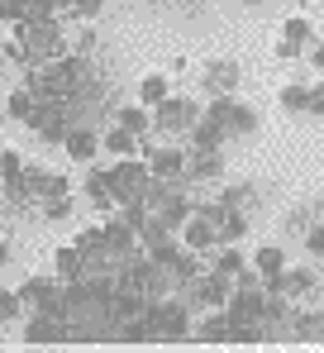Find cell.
Returning <instances> with one entry per match:
<instances>
[{"label": "cell", "mask_w": 324, "mask_h": 353, "mask_svg": "<svg viewBox=\"0 0 324 353\" xmlns=\"http://www.w3.org/2000/svg\"><path fill=\"white\" fill-rule=\"evenodd\" d=\"M14 39L24 43L29 62H53V58H62V53H67V39H62L57 19H43V24L19 19V24H14Z\"/></svg>", "instance_id": "obj_1"}, {"label": "cell", "mask_w": 324, "mask_h": 353, "mask_svg": "<svg viewBox=\"0 0 324 353\" xmlns=\"http://www.w3.org/2000/svg\"><path fill=\"white\" fill-rule=\"evenodd\" d=\"M105 172H110L114 205H119V201H143V191H148V181H153V168H148V163H139L134 153H129V158H119L114 168H105Z\"/></svg>", "instance_id": "obj_2"}, {"label": "cell", "mask_w": 324, "mask_h": 353, "mask_svg": "<svg viewBox=\"0 0 324 353\" xmlns=\"http://www.w3.org/2000/svg\"><path fill=\"white\" fill-rule=\"evenodd\" d=\"M29 129H39L43 143H62L67 129H72V115H67V101H34V115L24 119Z\"/></svg>", "instance_id": "obj_3"}, {"label": "cell", "mask_w": 324, "mask_h": 353, "mask_svg": "<svg viewBox=\"0 0 324 353\" xmlns=\"http://www.w3.org/2000/svg\"><path fill=\"white\" fill-rule=\"evenodd\" d=\"M196 119H201V105L191 96H167L162 105H153V129H167V134H186Z\"/></svg>", "instance_id": "obj_4"}, {"label": "cell", "mask_w": 324, "mask_h": 353, "mask_svg": "<svg viewBox=\"0 0 324 353\" xmlns=\"http://www.w3.org/2000/svg\"><path fill=\"white\" fill-rule=\"evenodd\" d=\"M263 287H267V292H276V296H291V301H301V296L320 292V277H315L310 268H281V272H276V277H267Z\"/></svg>", "instance_id": "obj_5"}, {"label": "cell", "mask_w": 324, "mask_h": 353, "mask_svg": "<svg viewBox=\"0 0 324 353\" xmlns=\"http://www.w3.org/2000/svg\"><path fill=\"white\" fill-rule=\"evenodd\" d=\"M176 239L191 248V253H205V248H219V230H215V220H205L201 210H191L186 215V225L176 230Z\"/></svg>", "instance_id": "obj_6"}, {"label": "cell", "mask_w": 324, "mask_h": 353, "mask_svg": "<svg viewBox=\"0 0 324 353\" xmlns=\"http://www.w3.org/2000/svg\"><path fill=\"white\" fill-rule=\"evenodd\" d=\"M24 344H67V320H57L48 310H34L24 320Z\"/></svg>", "instance_id": "obj_7"}, {"label": "cell", "mask_w": 324, "mask_h": 353, "mask_svg": "<svg viewBox=\"0 0 324 353\" xmlns=\"http://www.w3.org/2000/svg\"><path fill=\"white\" fill-rule=\"evenodd\" d=\"M239 77H243V67L234 58H215V62H205V96H229L234 86H239Z\"/></svg>", "instance_id": "obj_8"}, {"label": "cell", "mask_w": 324, "mask_h": 353, "mask_svg": "<svg viewBox=\"0 0 324 353\" xmlns=\"http://www.w3.org/2000/svg\"><path fill=\"white\" fill-rule=\"evenodd\" d=\"M62 148H67V158H72V163H91V158L101 153V134H96L91 124H72V129H67V139H62Z\"/></svg>", "instance_id": "obj_9"}, {"label": "cell", "mask_w": 324, "mask_h": 353, "mask_svg": "<svg viewBox=\"0 0 324 353\" xmlns=\"http://www.w3.org/2000/svg\"><path fill=\"white\" fill-rule=\"evenodd\" d=\"M286 339H301V344H324V310H296V305H291Z\"/></svg>", "instance_id": "obj_10"}, {"label": "cell", "mask_w": 324, "mask_h": 353, "mask_svg": "<svg viewBox=\"0 0 324 353\" xmlns=\"http://www.w3.org/2000/svg\"><path fill=\"white\" fill-rule=\"evenodd\" d=\"M224 134H229V129H224L219 119H210L205 110H201V119L186 129V139H191V148H196V153H205V148H224Z\"/></svg>", "instance_id": "obj_11"}, {"label": "cell", "mask_w": 324, "mask_h": 353, "mask_svg": "<svg viewBox=\"0 0 324 353\" xmlns=\"http://www.w3.org/2000/svg\"><path fill=\"white\" fill-rule=\"evenodd\" d=\"M29 176V196H39V201H48V196H67L72 191V181L62 172H39V168H24Z\"/></svg>", "instance_id": "obj_12"}, {"label": "cell", "mask_w": 324, "mask_h": 353, "mask_svg": "<svg viewBox=\"0 0 324 353\" xmlns=\"http://www.w3.org/2000/svg\"><path fill=\"white\" fill-rule=\"evenodd\" d=\"M186 176L191 181H215V176H224V148H205V153L186 158Z\"/></svg>", "instance_id": "obj_13"}, {"label": "cell", "mask_w": 324, "mask_h": 353, "mask_svg": "<svg viewBox=\"0 0 324 353\" xmlns=\"http://www.w3.org/2000/svg\"><path fill=\"white\" fill-rule=\"evenodd\" d=\"M153 176H186V148H148Z\"/></svg>", "instance_id": "obj_14"}, {"label": "cell", "mask_w": 324, "mask_h": 353, "mask_svg": "<svg viewBox=\"0 0 324 353\" xmlns=\"http://www.w3.org/2000/svg\"><path fill=\"white\" fill-rule=\"evenodd\" d=\"M86 196H91V205L96 210H114V191H110V172L105 168H91V176H86Z\"/></svg>", "instance_id": "obj_15"}, {"label": "cell", "mask_w": 324, "mask_h": 353, "mask_svg": "<svg viewBox=\"0 0 324 353\" xmlns=\"http://www.w3.org/2000/svg\"><path fill=\"white\" fill-rule=\"evenodd\" d=\"M229 334H234V325H229L224 305H219V310H210V320L196 330V339H201V344H229Z\"/></svg>", "instance_id": "obj_16"}, {"label": "cell", "mask_w": 324, "mask_h": 353, "mask_svg": "<svg viewBox=\"0 0 324 353\" xmlns=\"http://www.w3.org/2000/svg\"><path fill=\"white\" fill-rule=\"evenodd\" d=\"M191 210H196V205H191V201H186V191H181V196H172V201H167L162 210H153V215H158L162 225H167V230L176 234V230L186 225V215H191Z\"/></svg>", "instance_id": "obj_17"}, {"label": "cell", "mask_w": 324, "mask_h": 353, "mask_svg": "<svg viewBox=\"0 0 324 353\" xmlns=\"http://www.w3.org/2000/svg\"><path fill=\"white\" fill-rule=\"evenodd\" d=\"M81 268H86V263H81V248H77V243L53 253V272L62 277V282H77V277H81Z\"/></svg>", "instance_id": "obj_18"}, {"label": "cell", "mask_w": 324, "mask_h": 353, "mask_svg": "<svg viewBox=\"0 0 324 353\" xmlns=\"http://www.w3.org/2000/svg\"><path fill=\"white\" fill-rule=\"evenodd\" d=\"M258 129H263V119H258L253 105H239V101L229 105V134H243V139H248V134H258Z\"/></svg>", "instance_id": "obj_19"}, {"label": "cell", "mask_w": 324, "mask_h": 353, "mask_svg": "<svg viewBox=\"0 0 324 353\" xmlns=\"http://www.w3.org/2000/svg\"><path fill=\"white\" fill-rule=\"evenodd\" d=\"M281 110L286 115H305L310 110V86L305 81H286L281 86Z\"/></svg>", "instance_id": "obj_20"}, {"label": "cell", "mask_w": 324, "mask_h": 353, "mask_svg": "<svg viewBox=\"0 0 324 353\" xmlns=\"http://www.w3.org/2000/svg\"><path fill=\"white\" fill-rule=\"evenodd\" d=\"M167 96H172L167 77H158V72H148V77H143V86H139V105H148V110H153V105H162V101H167Z\"/></svg>", "instance_id": "obj_21"}, {"label": "cell", "mask_w": 324, "mask_h": 353, "mask_svg": "<svg viewBox=\"0 0 324 353\" xmlns=\"http://www.w3.org/2000/svg\"><path fill=\"white\" fill-rule=\"evenodd\" d=\"M101 148H110V153H114V158H129V153H134V148H139V134H129V129H124V124H114V129H110L105 139H101Z\"/></svg>", "instance_id": "obj_22"}, {"label": "cell", "mask_w": 324, "mask_h": 353, "mask_svg": "<svg viewBox=\"0 0 324 353\" xmlns=\"http://www.w3.org/2000/svg\"><path fill=\"white\" fill-rule=\"evenodd\" d=\"M119 124H124L129 134H139V139H143V134L153 129V115H148V105H124V110H119Z\"/></svg>", "instance_id": "obj_23"}, {"label": "cell", "mask_w": 324, "mask_h": 353, "mask_svg": "<svg viewBox=\"0 0 324 353\" xmlns=\"http://www.w3.org/2000/svg\"><path fill=\"white\" fill-rule=\"evenodd\" d=\"M253 268H258V272H263V282H267V277H276V272L286 268V258H281V248H276V243H263V248H258V258H253Z\"/></svg>", "instance_id": "obj_24"}, {"label": "cell", "mask_w": 324, "mask_h": 353, "mask_svg": "<svg viewBox=\"0 0 324 353\" xmlns=\"http://www.w3.org/2000/svg\"><path fill=\"white\" fill-rule=\"evenodd\" d=\"M215 230H219V243H239V239L248 234V220H243V210H229Z\"/></svg>", "instance_id": "obj_25"}, {"label": "cell", "mask_w": 324, "mask_h": 353, "mask_svg": "<svg viewBox=\"0 0 324 353\" xmlns=\"http://www.w3.org/2000/svg\"><path fill=\"white\" fill-rule=\"evenodd\" d=\"M5 110H10V119H29L34 115V91H29V86H24V91H10Z\"/></svg>", "instance_id": "obj_26"}, {"label": "cell", "mask_w": 324, "mask_h": 353, "mask_svg": "<svg viewBox=\"0 0 324 353\" xmlns=\"http://www.w3.org/2000/svg\"><path fill=\"white\" fill-rule=\"evenodd\" d=\"M243 268V253L234 248V243H219V263H215V272H224V277H234Z\"/></svg>", "instance_id": "obj_27"}, {"label": "cell", "mask_w": 324, "mask_h": 353, "mask_svg": "<svg viewBox=\"0 0 324 353\" xmlns=\"http://www.w3.org/2000/svg\"><path fill=\"white\" fill-rule=\"evenodd\" d=\"M72 210H77V205H72V191H67V196H48V201H43V215H48V220H72Z\"/></svg>", "instance_id": "obj_28"}, {"label": "cell", "mask_w": 324, "mask_h": 353, "mask_svg": "<svg viewBox=\"0 0 324 353\" xmlns=\"http://www.w3.org/2000/svg\"><path fill=\"white\" fill-rule=\"evenodd\" d=\"M48 282H53V277H29V282H19V301H24V305H39L43 292H48Z\"/></svg>", "instance_id": "obj_29"}, {"label": "cell", "mask_w": 324, "mask_h": 353, "mask_svg": "<svg viewBox=\"0 0 324 353\" xmlns=\"http://www.w3.org/2000/svg\"><path fill=\"white\" fill-rule=\"evenodd\" d=\"M281 39H291V43H301V48H305V43H310V19L291 14V19H286V29H281Z\"/></svg>", "instance_id": "obj_30"}, {"label": "cell", "mask_w": 324, "mask_h": 353, "mask_svg": "<svg viewBox=\"0 0 324 353\" xmlns=\"http://www.w3.org/2000/svg\"><path fill=\"white\" fill-rule=\"evenodd\" d=\"M0 320H24V301H19V292H0Z\"/></svg>", "instance_id": "obj_31"}, {"label": "cell", "mask_w": 324, "mask_h": 353, "mask_svg": "<svg viewBox=\"0 0 324 353\" xmlns=\"http://www.w3.org/2000/svg\"><path fill=\"white\" fill-rule=\"evenodd\" d=\"M14 176H24V163H19L14 148H5V153H0V181H14Z\"/></svg>", "instance_id": "obj_32"}, {"label": "cell", "mask_w": 324, "mask_h": 353, "mask_svg": "<svg viewBox=\"0 0 324 353\" xmlns=\"http://www.w3.org/2000/svg\"><path fill=\"white\" fill-rule=\"evenodd\" d=\"M229 210H243L248 201H253V186H224V196H219Z\"/></svg>", "instance_id": "obj_33"}, {"label": "cell", "mask_w": 324, "mask_h": 353, "mask_svg": "<svg viewBox=\"0 0 324 353\" xmlns=\"http://www.w3.org/2000/svg\"><path fill=\"white\" fill-rule=\"evenodd\" d=\"M310 225H315V215H310V210H305V205H301V210H291V215H286V234H305V230H310Z\"/></svg>", "instance_id": "obj_34"}, {"label": "cell", "mask_w": 324, "mask_h": 353, "mask_svg": "<svg viewBox=\"0 0 324 353\" xmlns=\"http://www.w3.org/2000/svg\"><path fill=\"white\" fill-rule=\"evenodd\" d=\"M101 5H105V0H72V14H77V19H96Z\"/></svg>", "instance_id": "obj_35"}, {"label": "cell", "mask_w": 324, "mask_h": 353, "mask_svg": "<svg viewBox=\"0 0 324 353\" xmlns=\"http://www.w3.org/2000/svg\"><path fill=\"white\" fill-rule=\"evenodd\" d=\"M305 248H310L315 258H324V225H310V230H305Z\"/></svg>", "instance_id": "obj_36"}, {"label": "cell", "mask_w": 324, "mask_h": 353, "mask_svg": "<svg viewBox=\"0 0 324 353\" xmlns=\"http://www.w3.org/2000/svg\"><path fill=\"white\" fill-rule=\"evenodd\" d=\"M0 53H5L10 62H19V67H29V53H24V43H19V39H10V43L0 48Z\"/></svg>", "instance_id": "obj_37"}, {"label": "cell", "mask_w": 324, "mask_h": 353, "mask_svg": "<svg viewBox=\"0 0 324 353\" xmlns=\"http://www.w3.org/2000/svg\"><path fill=\"white\" fill-rule=\"evenodd\" d=\"M301 53H305V48H301V43H291V39H281V43H276V58H281V62H296Z\"/></svg>", "instance_id": "obj_38"}, {"label": "cell", "mask_w": 324, "mask_h": 353, "mask_svg": "<svg viewBox=\"0 0 324 353\" xmlns=\"http://www.w3.org/2000/svg\"><path fill=\"white\" fill-rule=\"evenodd\" d=\"M310 110L324 115V81H320V86H310Z\"/></svg>", "instance_id": "obj_39"}, {"label": "cell", "mask_w": 324, "mask_h": 353, "mask_svg": "<svg viewBox=\"0 0 324 353\" xmlns=\"http://www.w3.org/2000/svg\"><path fill=\"white\" fill-rule=\"evenodd\" d=\"M315 67H320V72H324V43H320V48H315Z\"/></svg>", "instance_id": "obj_40"}, {"label": "cell", "mask_w": 324, "mask_h": 353, "mask_svg": "<svg viewBox=\"0 0 324 353\" xmlns=\"http://www.w3.org/2000/svg\"><path fill=\"white\" fill-rule=\"evenodd\" d=\"M48 5H53V10H72V0H48Z\"/></svg>", "instance_id": "obj_41"}, {"label": "cell", "mask_w": 324, "mask_h": 353, "mask_svg": "<svg viewBox=\"0 0 324 353\" xmlns=\"http://www.w3.org/2000/svg\"><path fill=\"white\" fill-rule=\"evenodd\" d=\"M5 263H10V248H5V243H0V268H5Z\"/></svg>", "instance_id": "obj_42"}, {"label": "cell", "mask_w": 324, "mask_h": 353, "mask_svg": "<svg viewBox=\"0 0 324 353\" xmlns=\"http://www.w3.org/2000/svg\"><path fill=\"white\" fill-rule=\"evenodd\" d=\"M243 5H267V0H243Z\"/></svg>", "instance_id": "obj_43"}, {"label": "cell", "mask_w": 324, "mask_h": 353, "mask_svg": "<svg viewBox=\"0 0 324 353\" xmlns=\"http://www.w3.org/2000/svg\"><path fill=\"white\" fill-rule=\"evenodd\" d=\"M320 287H324V277H320Z\"/></svg>", "instance_id": "obj_44"}, {"label": "cell", "mask_w": 324, "mask_h": 353, "mask_svg": "<svg viewBox=\"0 0 324 353\" xmlns=\"http://www.w3.org/2000/svg\"><path fill=\"white\" fill-rule=\"evenodd\" d=\"M0 105H5V101H0Z\"/></svg>", "instance_id": "obj_45"}]
</instances>
